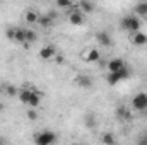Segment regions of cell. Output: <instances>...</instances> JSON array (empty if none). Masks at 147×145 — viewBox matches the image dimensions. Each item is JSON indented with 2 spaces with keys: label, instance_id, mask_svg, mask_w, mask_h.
<instances>
[{
  "label": "cell",
  "instance_id": "21",
  "mask_svg": "<svg viewBox=\"0 0 147 145\" xmlns=\"http://www.w3.org/2000/svg\"><path fill=\"white\" fill-rule=\"evenodd\" d=\"M3 91H5V94H7L9 97H16V96L19 94V91H17V87H14L12 84H7V85L3 87Z\"/></svg>",
  "mask_w": 147,
  "mask_h": 145
},
{
  "label": "cell",
  "instance_id": "9",
  "mask_svg": "<svg viewBox=\"0 0 147 145\" xmlns=\"http://www.w3.org/2000/svg\"><path fill=\"white\" fill-rule=\"evenodd\" d=\"M17 96H19V101H21L22 104H29V99H31V96H33V89H21Z\"/></svg>",
  "mask_w": 147,
  "mask_h": 145
},
{
  "label": "cell",
  "instance_id": "18",
  "mask_svg": "<svg viewBox=\"0 0 147 145\" xmlns=\"http://www.w3.org/2000/svg\"><path fill=\"white\" fill-rule=\"evenodd\" d=\"M101 58V55H99V51L98 50H91L89 53H87V56H86V62H89V63H92V62H98Z\"/></svg>",
  "mask_w": 147,
  "mask_h": 145
},
{
  "label": "cell",
  "instance_id": "11",
  "mask_svg": "<svg viewBox=\"0 0 147 145\" xmlns=\"http://www.w3.org/2000/svg\"><path fill=\"white\" fill-rule=\"evenodd\" d=\"M39 103H41V94L38 92V91H34L33 89V96H31V99H29V108H33V109H36L38 106H39Z\"/></svg>",
  "mask_w": 147,
  "mask_h": 145
},
{
  "label": "cell",
  "instance_id": "12",
  "mask_svg": "<svg viewBox=\"0 0 147 145\" xmlns=\"http://www.w3.org/2000/svg\"><path fill=\"white\" fill-rule=\"evenodd\" d=\"M116 116L118 118H123V119H130L132 118V113L127 106H118L116 108Z\"/></svg>",
  "mask_w": 147,
  "mask_h": 145
},
{
  "label": "cell",
  "instance_id": "33",
  "mask_svg": "<svg viewBox=\"0 0 147 145\" xmlns=\"http://www.w3.org/2000/svg\"><path fill=\"white\" fill-rule=\"evenodd\" d=\"M0 92H2V87H0Z\"/></svg>",
  "mask_w": 147,
  "mask_h": 145
},
{
  "label": "cell",
  "instance_id": "26",
  "mask_svg": "<svg viewBox=\"0 0 147 145\" xmlns=\"http://www.w3.org/2000/svg\"><path fill=\"white\" fill-rule=\"evenodd\" d=\"M86 126H89V128H94V126H96V123H94V116H92V114H89V116L86 118Z\"/></svg>",
  "mask_w": 147,
  "mask_h": 145
},
{
  "label": "cell",
  "instance_id": "25",
  "mask_svg": "<svg viewBox=\"0 0 147 145\" xmlns=\"http://www.w3.org/2000/svg\"><path fill=\"white\" fill-rule=\"evenodd\" d=\"M116 73L120 75V80H125V79H128V77H130V68L125 65V67H123L120 72H116Z\"/></svg>",
  "mask_w": 147,
  "mask_h": 145
},
{
  "label": "cell",
  "instance_id": "27",
  "mask_svg": "<svg viewBox=\"0 0 147 145\" xmlns=\"http://www.w3.org/2000/svg\"><path fill=\"white\" fill-rule=\"evenodd\" d=\"M5 36L9 38L10 41H14V36H16V28H9V29L5 31Z\"/></svg>",
  "mask_w": 147,
  "mask_h": 145
},
{
  "label": "cell",
  "instance_id": "3",
  "mask_svg": "<svg viewBox=\"0 0 147 145\" xmlns=\"http://www.w3.org/2000/svg\"><path fill=\"white\" fill-rule=\"evenodd\" d=\"M132 108L137 111H146L147 109V94L146 92H139L134 96L132 99Z\"/></svg>",
  "mask_w": 147,
  "mask_h": 145
},
{
  "label": "cell",
  "instance_id": "29",
  "mask_svg": "<svg viewBox=\"0 0 147 145\" xmlns=\"http://www.w3.org/2000/svg\"><path fill=\"white\" fill-rule=\"evenodd\" d=\"M46 15H48V17H50V19H51V21H55V19H57V17H58V14H57V12H55V10H50V12H48V14H46Z\"/></svg>",
  "mask_w": 147,
  "mask_h": 145
},
{
  "label": "cell",
  "instance_id": "31",
  "mask_svg": "<svg viewBox=\"0 0 147 145\" xmlns=\"http://www.w3.org/2000/svg\"><path fill=\"white\" fill-rule=\"evenodd\" d=\"M0 111H3V104L2 103H0Z\"/></svg>",
  "mask_w": 147,
  "mask_h": 145
},
{
  "label": "cell",
  "instance_id": "20",
  "mask_svg": "<svg viewBox=\"0 0 147 145\" xmlns=\"http://www.w3.org/2000/svg\"><path fill=\"white\" fill-rule=\"evenodd\" d=\"M36 39H38V34L33 29H26V46H28V44H33Z\"/></svg>",
  "mask_w": 147,
  "mask_h": 145
},
{
  "label": "cell",
  "instance_id": "8",
  "mask_svg": "<svg viewBox=\"0 0 147 145\" xmlns=\"http://www.w3.org/2000/svg\"><path fill=\"white\" fill-rule=\"evenodd\" d=\"M132 43H134L135 46H144V44H147V34L146 33H142V31L135 33L134 38H132Z\"/></svg>",
  "mask_w": 147,
  "mask_h": 145
},
{
  "label": "cell",
  "instance_id": "16",
  "mask_svg": "<svg viewBox=\"0 0 147 145\" xmlns=\"http://www.w3.org/2000/svg\"><path fill=\"white\" fill-rule=\"evenodd\" d=\"M39 21V14H38L36 10H29V12H26V22L28 24H34Z\"/></svg>",
  "mask_w": 147,
  "mask_h": 145
},
{
  "label": "cell",
  "instance_id": "28",
  "mask_svg": "<svg viewBox=\"0 0 147 145\" xmlns=\"http://www.w3.org/2000/svg\"><path fill=\"white\" fill-rule=\"evenodd\" d=\"M28 118H29V119H31V121H34V119H36L38 118V113H36V109H28Z\"/></svg>",
  "mask_w": 147,
  "mask_h": 145
},
{
  "label": "cell",
  "instance_id": "23",
  "mask_svg": "<svg viewBox=\"0 0 147 145\" xmlns=\"http://www.w3.org/2000/svg\"><path fill=\"white\" fill-rule=\"evenodd\" d=\"M106 80H108V84H110V85H115V84H118V82H120V75H118L116 72H115V73H108Z\"/></svg>",
  "mask_w": 147,
  "mask_h": 145
},
{
  "label": "cell",
  "instance_id": "10",
  "mask_svg": "<svg viewBox=\"0 0 147 145\" xmlns=\"http://www.w3.org/2000/svg\"><path fill=\"white\" fill-rule=\"evenodd\" d=\"M14 41L19 43V44H26V29H22V28H16Z\"/></svg>",
  "mask_w": 147,
  "mask_h": 145
},
{
  "label": "cell",
  "instance_id": "17",
  "mask_svg": "<svg viewBox=\"0 0 147 145\" xmlns=\"http://www.w3.org/2000/svg\"><path fill=\"white\" fill-rule=\"evenodd\" d=\"M38 24H39L41 28H45V29H46V28H50V26L53 24V21H51V19H50L46 14H41V15H39V21H38Z\"/></svg>",
  "mask_w": 147,
  "mask_h": 145
},
{
  "label": "cell",
  "instance_id": "7",
  "mask_svg": "<svg viewBox=\"0 0 147 145\" xmlns=\"http://www.w3.org/2000/svg\"><path fill=\"white\" fill-rule=\"evenodd\" d=\"M96 39H98V43L101 44V46H111V36L106 33V31H99L98 34H96Z\"/></svg>",
  "mask_w": 147,
  "mask_h": 145
},
{
  "label": "cell",
  "instance_id": "30",
  "mask_svg": "<svg viewBox=\"0 0 147 145\" xmlns=\"http://www.w3.org/2000/svg\"><path fill=\"white\" fill-rule=\"evenodd\" d=\"M55 62H57V63H62V62H63V56L57 53V56H55Z\"/></svg>",
  "mask_w": 147,
  "mask_h": 145
},
{
  "label": "cell",
  "instance_id": "1",
  "mask_svg": "<svg viewBox=\"0 0 147 145\" xmlns=\"http://www.w3.org/2000/svg\"><path fill=\"white\" fill-rule=\"evenodd\" d=\"M120 26H121V29H125V31H128V33H139V31H140V19H139L137 15L130 14V15H125V17L121 19Z\"/></svg>",
  "mask_w": 147,
  "mask_h": 145
},
{
  "label": "cell",
  "instance_id": "14",
  "mask_svg": "<svg viewBox=\"0 0 147 145\" xmlns=\"http://www.w3.org/2000/svg\"><path fill=\"white\" fill-rule=\"evenodd\" d=\"M75 82H77L80 87H91V85H92V79L87 77V75H79V77L75 79Z\"/></svg>",
  "mask_w": 147,
  "mask_h": 145
},
{
  "label": "cell",
  "instance_id": "15",
  "mask_svg": "<svg viewBox=\"0 0 147 145\" xmlns=\"http://www.w3.org/2000/svg\"><path fill=\"white\" fill-rule=\"evenodd\" d=\"M101 142L105 145H116V138H115L113 133L108 132V133H103V135H101Z\"/></svg>",
  "mask_w": 147,
  "mask_h": 145
},
{
  "label": "cell",
  "instance_id": "13",
  "mask_svg": "<svg viewBox=\"0 0 147 145\" xmlns=\"http://www.w3.org/2000/svg\"><path fill=\"white\" fill-rule=\"evenodd\" d=\"M94 7H96V5H94L92 2H80V3H79V10H80L82 14H91V12L94 10Z\"/></svg>",
  "mask_w": 147,
  "mask_h": 145
},
{
  "label": "cell",
  "instance_id": "24",
  "mask_svg": "<svg viewBox=\"0 0 147 145\" xmlns=\"http://www.w3.org/2000/svg\"><path fill=\"white\" fill-rule=\"evenodd\" d=\"M57 7H58V9H72L74 3L69 2V0H58V2H57Z\"/></svg>",
  "mask_w": 147,
  "mask_h": 145
},
{
  "label": "cell",
  "instance_id": "5",
  "mask_svg": "<svg viewBox=\"0 0 147 145\" xmlns=\"http://www.w3.org/2000/svg\"><path fill=\"white\" fill-rule=\"evenodd\" d=\"M55 56H57V50L53 46H43L39 50V58L41 60H51Z\"/></svg>",
  "mask_w": 147,
  "mask_h": 145
},
{
  "label": "cell",
  "instance_id": "6",
  "mask_svg": "<svg viewBox=\"0 0 147 145\" xmlns=\"http://www.w3.org/2000/svg\"><path fill=\"white\" fill-rule=\"evenodd\" d=\"M123 67H125V62L121 58H111L110 62H108V70H110V73L120 72Z\"/></svg>",
  "mask_w": 147,
  "mask_h": 145
},
{
  "label": "cell",
  "instance_id": "4",
  "mask_svg": "<svg viewBox=\"0 0 147 145\" xmlns=\"http://www.w3.org/2000/svg\"><path fill=\"white\" fill-rule=\"evenodd\" d=\"M77 7H79V5H74L72 9H69V21H70V24H74V26L84 24V14H82Z\"/></svg>",
  "mask_w": 147,
  "mask_h": 145
},
{
  "label": "cell",
  "instance_id": "19",
  "mask_svg": "<svg viewBox=\"0 0 147 145\" xmlns=\"http://www.w3.org/2000/svg\"><path fill=\"white\" fill-rule=\"evenodd\" d=\"M134 10H135V14H139V15H147V2L137 3V5L134 7Z\"/></svg>",
  "mask_w": 147,
  "mask_h": 145
},
{
  "label": "cell",
  "instance_id": "32",
  "mask_svg": "<svg viewBox=\"0 0 147 145\" xmlns=\"http://www.w3.org/2000/svg\"><path fill=\"white\" fill-rule=\"evenodd\" d=\"M70 145H84V144H70Z\"/></svg>",
  "mask_w": 147,
  "mask_h": 145
},
{
  "label": "cell",
  "instance_id": "2",
  "mask_svg": "<svg viewBox=\"0 0 147 145\" xmlns=\"http://www.w3.org/2000/svg\"><path fill=\"white\" fill-rule=\"evenodd\" d=\"M55 142H57V135L51 130H43V132H38L34 135V144L36 145H55Z\"/></svg>",
  "mask_w": 147,
  "mask_h": 145
},
{
  "label": "cell",
  "instance_id": "22",
  "mask_svg": "<svg viewBox=\"0 0 147 145\" xmlns=\"http://www.w3.org/2000/svg\"><path fill=\"white\" fill-rule=\"evenodd\" d=\"M135 145H147V130L146 132H140V133L137 135Z\"/></svg>",
  "mask_w": 147,
  "mask_h": 145
}]
</instances>
